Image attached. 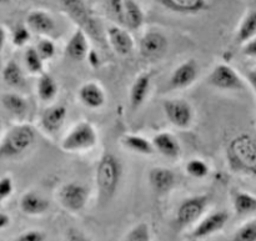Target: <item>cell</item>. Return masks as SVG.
<instances>
[{"instance_id": "cell-37", "label": "cell", "mask_w": 256, "mask_h": 241, "mask_svg": "<svg viewBox=\"0 0 256 241\" xmlns=\"http://www.w3.org/2000/svg\"><path fill=\"white\" fill-rule=\"evenodd\" d=\"M14 192V182L10 175L0 178V202H5Z\"/></svg>"}, {"instance_id": "cell-33", "label": "cell", "mask_w": 256, "mask_h": 241, "mask_svg": "<svg viewBox=\"0 0 256 241\" xmlns=\"http://www.w3.org/2000/svg\"><path fill=\"white\" fill-rule=\"evenodd\" d=\"M34 46L44 62H49L56 55V45L50 36H40Z\"/></svg>"}, {"instance_id": "cell-11", "label": "cell", "mask_w": 256, "mask_h": 241, "mask_svg": "<svg viewBox=\"0 0 256 241\" xmlns=\"http://www.w3.org/2000/svg\"><path fill=\"white\" fill-rule=\"evenodd\" d=\"M200 75V66L195 59L180 62L168 80L170 90H184L192 86Z\"/></svg>"}, {"instance_id": "cell-30", "label": "cell", "mask_w": 256, "mask_h": 241, "mask_svg": "<svg viewBox=\"0 0 256 241\" xmlns=\"http://www.w3.org/2000/svg\"><path fill=\"white\" fill-rule=\"evenodd\" d=\"M44 60L40 56L35 46H26L24 52V65L29 74L38 75L44 72Z\"/></svg>"}, {"instance_id": "cell-38", "label": "cell", "mask_w": 256, "mask_h": 241, "mask_svg": "<svg viewBox=\"0 0 256 241\" xmlns=\"http://www.w3.org/2000/svg\"><path fill=\"white\" fill-rule=\"evenodd\" d=\"M46 235L42 230H28L15 238L14 241H45Z\"/></svg>"}, {"instance_id": "cell-28", "label": "cell", "mask_w": 256, "mask_h": 241, "mask_svg": "<svg viewBox=\"0 0 256 241\" xmlns=\"http://www.w3.org/2000/svg\"><path fill=\"white\" fill-rule=\"evenodd\" d=\"M254 36H256V9H252L240 20L235 32V40L238 44L242 45Z\"/></svg>"}, {"instance_id": "cell-24", "label": "cell", "mask_w": 256, "mask_h": 241, "mask_svg": "<svg viewBox=\"0 0 256 241\" xmlns=\"http://www.w3.org/2000/svg\"><path fill=\"white\" fill-rule=\"evenodd\" d=\"M0 102L2 108L16 119H22L29 112V102L18 92H5Z\"/></svg>"}, {"instance_id": "cell-45", "label": "cell", "mask_w": 256, "mask_h": 241, "mask_svg": "<svg viewBox=\"0 0 256 241\" xmlns=\"http://www.w3.org/2000/svg\"><path fill=\"white\" fill-rule=\"evenodd\" d=\"M0 130H2V125H0Z\"/></svg>"}, {"instance_id": "cell-9", "label": "cell", "mask_w": 256, "mask_h": 241, "mask_svg": "<svg viewBox=\"0 0 256 241\" xmlns=\"http://www.w3.org/2000/svg\"><path fill=\"white\" fill-rule=\"evenodd\" d=\"M65 12L76 22V26L82 28L89 34V36L99 38V26L96 20L86 6L85 0H59Z\"/></svg>"}, {"instance_id": "cell-12", "label": "cell", "mask_w": 256, "mask_h": 241, "mask_svg": "<svg viewBox=\"0 0 256 241\" xmlns=\"http://www.w3.org/2000/svg\"><path fill=\"white\" fill-rule=\"evenodd\" d=\"M229 219V212L225 210L210 212L195 225L194 230L192 232V238L195 240H202L212 236L226 226Z\"/></svg>"}, {"instance_id": "cell-35", "label": "cell", "mask_w": 256, "mask_h": 241, "mask_svg": "<svg viewBox=\"0 0 256 241\" xmlns=\"http://www.w3.org/2000/svg\"><path fill=\"white\" fill-rule=\"evenodd\" d=\"M30 39H32V32L26 24L18 25L12 34V45L16 48H26L29 44Z\"/></svg>"}, {"instance_id": "cell-25", "label": "cell", "mask_w": 256, "mask_h": 241, "mask_svg": "<svg viewBox=\"0 0 256 241\" xmlns=\"http://www.w3.org/2000/svg\"><path fill=\"white\" fill-rule=\"evenodd\" d=\"M59 92L56 80L48 72L39 75L36 82V95L42 102H52Z\"/></svg>"}, {"instance_id": "cell-39", "label": "cell", "mask_w": 256, "mask_h": 241, "mask_svg": "<svg viewBox=\"0 0 256 241\" xmlns=\"http://www.w3.org/2000/svg\"><path fill=\"white\" fill-rule=\"evenodd\" d=\"M242 52L244 56L250 59H256V36L248 40L242 45Z\"/></svg>"}, {"instance_id": "cell-17", "label": "cell", "mask_w": 256, "mask_h": 241, "mask_svg": "<svg viewBox=\"0 0 256 241\" xmlns=\"http://www.w3.org/2000/svg\"><path fill=\"white\" fill-rule=\"evenodd\" d=\"M25 24L30 32L39 36H50L56 29V22L49 12L44 9H32L28 12Z\"/></svg>"}, {"instance_id": "cell-16", "label": "cell", "mask_w": 256, "mask_h": 241, "mask_svg": "<svg viewBox=\"0 0 256 241\" xmlns=\"http://www.w3.org/2000/svg\"><path fill=\"white\" fill-rule=\"evenodd\" d=\"M90 52L89 34L82 28L76 26L65 44V55L72 62H84Z\"/></svg>"}, {"instance_id": "cell-44", "label": "cell", "mask_w": 256, "mask_h": 241, "mask_svg": "<svg viewBox=\"0 0 256 241\" xmlns=\"http://www.w3.org/2000/svg\"><path fill=\"white\" fill-rule=\"evenodd\" d=\"M9 0H0V4H5V2H8Z\"/></svg>"}, {"instance_id": "cell-18", "label": "cell", "mask_w": 256, "mask_h": 241, "mask_svg": "<svg viewBox=\"0 0 256 241\" xmlns=\"http://www.w3.org/2000/svg\"><path fill=\"white\" fill-rule=\"evenodd\" d=\"M80 104L90 110L102 109L106 102V94L102 85L98 82H86L78 90Z\"/></svg>"}, {"instance_id": "cell-26", "label": "cell", "mask_w": 256, "mask_h": 241, "mask_svg": "<svg viewBox=\"0 0 256 241\" xmlns=\"http://www.w3.org/2000/svg\"><path fill=\"white\" fill-rule=\"evenodd\" d=\"M145 22V12L136 0H125L124 26L129 30H138Z\"/></svg>"}, {"instance_id": "cell-10", "label": "cell", "mask_w": 256, "mask_h": 241, "mask_svg": "<svg viewBox=\"0 0 256 241\" xmlns=\"http://www.w3.org/2000/svg\"><path fill=\"white\" fill-rule=\"evenodd\" d=\"M169 49V39L162 32L150 29L144 32L139 42V52L144 59H162Z\"/></svg>"}, {"instance_id": "cell-41", "label": "cell", "mask_w": 256, "mask_h": 241, "mask_svg": "<svg viewBox=\"0 0 256 241\" xmlns=\"http://www.w3.org/2000/svg\"><path fill=\"white\" fill-rule=\"evenodd\" d=\"M66 241H92L82 232L76 229L68 230Z\"/></svg>"}, {"instance_id": "cell-6", "label": "cell", "mask_w": 256, "mask_h": 241, "mask_svg": "<svg viewBox=\"0 0 256 241\" xmlns=\"http://www.w3.org/2000/svg\"><path fill=\"white\" fill-rule=\"evenodd\" d=\"M56 199L65 210L76 214L86 208L90 199V189L82 182H64L58 189Z\"/></svg>"}, {"instance_id": "cell-19", "label": "cell", "mask_w": 256, "mask_h": 241, "mask_svg": "<svg viewBox=\"0 0 256 241\" xmlns=\"http://www.w3.org/2000/svg\"><path fill=\"white\" fill-rule=\"evenodd\" d=\"M152 140L155 148V152H158V154H160L168 160L180 159L182 148L179 139L172 132H160L155 134Z\"/></svg>"}, {"instance_id": "cell-4", "label": "cell", "mask_w": 256, "mask_h": 241, "mask_svg": "<svg viewBox=\"0 0 256 241\" xmlns=\"http://www.w3.org/2000/svg\"><path fill=\"white\" fill-rule=\"evenodd\" d=\"M99 142V134L92 122L80 120L75 122L60 140V149L65 152L80 154L94 149Z\"/></svg>"}, {"instance_id": "cell-23", "label": "cell", "mask_w": 256, "mask_h": 241, "mask_svg": "<svg viewBox=\"0 0 256 241\" xmlns=\"http://www.w3.org/2000/svg\"><path fill=\"white\" fill-rule=\"evenodd\" d=\"M122 146L126 149L128 152H135L138 155L142 156H152L155 154V148L152 144V140L148 139L146 136L140 134H125L120 139Z\"/></svg>"}, {"instance_id": "cell-43", "label": "cell", "mask_w": 256, "mask_h": 241, "mask_svg": "<svg viewBox=\"0 0 256 241\" xmlns=\"http://www.w3.org/2000/svg\"><path fill=\"white\" fill-rule=\"evenodd\" d=\"M10 222H12V220H10L9 215L5 214V212H0V230L9 226Z\"/></svg>"}, {"instance_id": "cell-1", "label": "cell", "mask_w": 256, "mask_h": 241, "mask_svg": "<svg viewBox=\"0 0 256 241\" xmlns=\"http://www.w3.org/2000/svg\"><path fill=\"white\" fill-rule=\"evenodd\" d=\"M225 159L232 172L256 179V136L245 132L232 136L225 149Z\"/></svg>"}, {"instance_id": "cell-31", "label": "cell", "mask_w": 256, "mask_h": 241, "mask_svg": "<svg viewBox=\"0 0 256 241\" xmlns=\"http://www.w3.org/2000/svg\"><path fill=\"white\" fill-rule=\"evenodd\" d=\"M185 174L188 176L192 178V179L196 180H202L205 178H208L212 172V169H210V165L208 164L205 160L200 159V158H192V159L188 160L185 162Z\"/></svg>"}, {"instance_id": "cell-8", "label": "cell", "mask_w": 256, "mask_h": 241, "mask_svg": "<svg viewBox=\"0 0 256 241\" xmlns=\"http://www.w3.org/2000/svg\"><path fill=\"white\" fill-rule=\"evenodd\" d=\"M162 112L168 122L179 130H189L194 125L195 112L192 105L182 98L166 99L162 102Z\"/></svg>"}, {"instance_id": "cell-21", "label": "cell", "mask_w": 256, "mask_h": 241, "mask_svg": "<svg viewBox=\"0 0 256 241\" xmlns=\"http://www.w3.org/2000/svg\"><path fill=\"white\" fill-rule=\"evenodd\" d=\"M19 208L22 214L29 216H39L44 215L50 209V202L42 194L30 190L22 195L19 200Z\"/></svg>"}, {"instance_id": "cell-20", "label": "cell", "mask_w": 256, "mask_h": 241, "mask_svg": "<svg viewBox=\"0 0 256 241\" xmlns=\"http://www.w3.org/2000/svg\"><path fill=\"white\" fill-rule=\"evenodd\" d=\"M152 85V75L150 72H140L132 82L129 90V102L132 110H136L146 102Z\"/></svg>"}, {"instance_id": "cell-7", "label": "cell", "mask_w": 256, "mask_h": 241, "mask_svg": "<svg viewBox=\"0 0 256 241\" xmlns=\"http://www.w3.org/2000/svg\"><path fill=\"white\" fill-rule=\"evenodd\" d=\"M210 202V196L206 194L192 195L180 202L175 214V224L180 229L192 226L199 222L208 209Z\"/></svg>"}, {"instance_id": "cell-34", "label": "cell", "mask_w": 256, "mask_h": 241, "mask_svg": "<svg viewBox=\"0 0 256 241\" xmlns=\"http://www.w3.org/2000/svg\"><path fill=\"white\" fill-rule=\"evenodd\" d=\"M106 12L118 25L124 26V10L125 0H105Z\"/></svg>"}, {"instance_id": "cell-5", "label": "cell", "mask_w": 256, "mask_h": 241, "mask_svg": "<svg viewBox=\"0 0 256 241\" xmlns=\"http://www.w3.org/2000/svg\"><path fill=\"white\" fill-rule=\"evenodd\" d=\"M208 85L222 92H242L246 89L248 84L245 78L240 72L226 62H219L212 69L206 78Z\"/></svg>"}, {"instance_id": "cell-3", "label": "cell", "mask_w": 256, "mask_h": 241, "mask_svg": "<svg viewBox=\"0 0 256 241\" xmlns=\"http://www.w3.org/2000/svg\"><path fill=\"white\" fill-rule=\"evenodd\" d=\"M36 140V130L32 125L19 122L12 125L0 142V160L14 159L26 152Z\"/></svg>"}, {"instance_id": "cell-29", "label": "cell", "mask_w": 256, "mask_h": 241, "mask_svg": "<svg viewBox=\"0 0 256 241\" xmlns=\"http://www.w3.org/2000/svg\"><path fill=\"white\" fill-rule=\"evenodd\" d=\"M2 82L12 88H22L25 84V75L19 62L14 59H10L5 62L2 70Z\"/></svg>"}, {"instance_id": "cell-32", "label": "cell", "mask_w": 256, "mask_h": 241, "mask_svg": "<svg viewBox=\"0 0 256 241\" xmlns=\"http://www.w3.org/2000/svg\"><path fill=\"white\" fill-rule=\"evenodd\" d=\"M232 241H256V216L240 225L235 230Z\"/></svg>"}, {"instance_id": "cell-2", "label": "cell", "mask_w": 256, "mask_h": 241, "mask_svg": "<svg viewBox=\"0 0 256 241\" xmlns=\"http://www.w3.org/2000/svg\"><path fill=\"white\" fill-rule=\"evenodd\" d=\"M122 178V164L112 152H105L95 166V185L102 202L112 200L116 194Z\"/></svg>"}, {"instance_id": "cell-13", "label": "cell", "mask_w": 256, "mask_h": 241, "mask_svg": "<svg viewBox=\"0 0 256 241\" xmlns=\"http://www.w3.org/2000/svg\"><path fill=\"white\" fill-rule=\"evenodd\" d=\"M106 39L110 48L119 56H129L135 49V42L129 29L122 25H110L106 29Z\"/></svg>"}, {"instance_id": "cell-14", "label": "cell", "mask_w": 256, "mask_h": 241, "mask_svg": "<svg viewBox=\"0 0 256 241\" xmlns=\"http://www.w3.org/2000/svg\"><path fill=\"white\" fill-rule=\"evenodd\" d=\"M148 182L150 188L158 196H165L170 194L178 182L174 170L165 166H154L149 170Z\"/></svg>"}, {"instance_id": "cell-42", "label": "cell", "mask_w": 256, "mask_h": 241, "mask_svg": "<svg viewBox=\"0 0 256 241\" xmlns=\"http://www.w3.org/2000/svg\"><path fill=\"white\" fill-rule=\"evenodd\" d=\"M6 39H8V32L6 29L0 24V54H2V49H4L5 44H6Z\"/></svg>"}, {"instance_id": "cell-22", "label": "cell", "mask_w": 256, "mask_h": 241, "mask_svg": "<svg viewBox=\"0 0 256 241\" xmlns=\"http://www.w3.org/2000/svg\"><path fill=\"white\" fill-rule=\"evenodd\" d=\"M170 12L179 14H199L210 8V0H155Z\"/></svg>"}, {"instance_id": "cell-27", "label": "cell", "mask_w": 256, "mask_h": 241, "mask_svg": "<svg viewBox=\"0 0 256 241\" xmlns=\"http://www.w3.org/2000/svg\"><path fill=\"white\" fill-rule=\"evenodd\" d=\"M232 209L240 216L256 212V195L245 190H236L232 194Z\"/></svg>"}, {"instance_id": "cell-15", "label": "cell", "mask_w": 256, "mask_h": 241, "mask_svg": "<svg viewBox=\"0 0 256 241\" xmlns=\"http://www.w3.org/2000/svg\"><path fill=\"white\" fill-rule=\"evenodd\" d=\"M68 116V108L64 104L48 105L42 112L39 125L48 135H56L64 125Z\"/></svg>"}, {"instance_id": "cell-36", "label": "cell", "mask_w": 256, "mask_h": 241, "mask_svg": "<svg viewBox=\"0 0 256 241\" xmlns=\"http://www.w3.org/2000/svg\"><path fill=\"white\" fill-rule=\"evenodd\" d=\"M125 241H152L150 228L146 222H139L130 229Z\"/></svg>"}, {"instance_id": "cell-40", "label": "cell", "mask_w": 256, "mask_h": 241, "mask_svg": "<svg viewBox=\"0 0 256 241\" xmlns=\"http://www.w3.org/2000/svg\"><path fill=\"white\" fill-rule=\"evenodd\" d=\"M245 82H246L248 86L252 89V92L256 95V66L250 68L245 72Z\"/></svg>"}]
</instances>
